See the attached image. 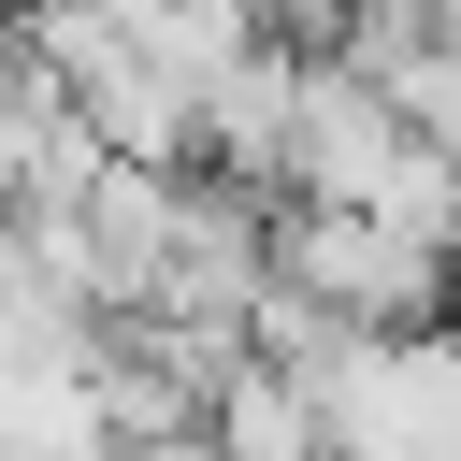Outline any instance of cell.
<instances>
[{
  "label": "cell",
  "mask_w": 461,
  "mask_h": 461,
  "mask_svg": "<svg viewBox=\"0 0 461 461\" xmlns=\"http://www.w3.org/2000/svg\"><path fill=\"white\" fill-rule=\"evenodd\" d=\"M274 274L317 303V317H346V331H461V259H447V230H418V216H389V202H288L274 216Z\"/></svg>",
  "instance_id": "cell-1"
},
{
  "label": "cell",
  "mask_w": 461,
  "mask_h": 461,
  "mask_svg": "<svg viewBox=\"0 0 461 461\" xmlns=\"http://www.w3.org/2000/svg\"><path fill=\"white\" fill-rule=\"evenodd\" d=\"M447 259H461V230H447Z\"/></svg>",
  "instance_id": "cell-2"
}]
</instances>
